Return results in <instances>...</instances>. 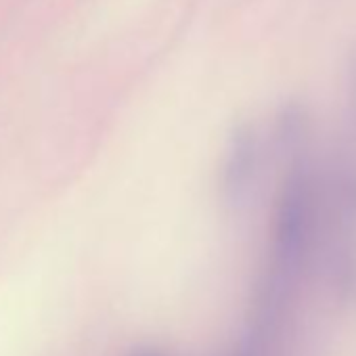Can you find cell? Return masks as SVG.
<instances>
[{
  "instance_id": "1",
  "label": "cell",
  "mask_w": 356,
  "mask_h": 356,
  "mask_svg": "<svg viewBox=\"0 0 356 356\" xmlns=\"http://www.w3.org/2000/svg\"><path fill=\"white\" fill-rule=\"evenodd\" d=\"M268 149L256 126H243L235 132L222 165V191L229 204L243 206L256 193Z\"/></svg>"
},
{
  "instance_id": "2",
  "label": "cell",
  "mask_w": 356,
  "mask_h": 356,
  "mask_svg": "<svg viewBox=\"0 0 356 356\" xmlns=\"http://www.w3.org/2000/svg\"><path fill=\"white\" fill-rule=\"evenodd\" d=\"M132 356H161L159 352H151V350H140V352H134Z\"/></svg>"
}]
</instances>
